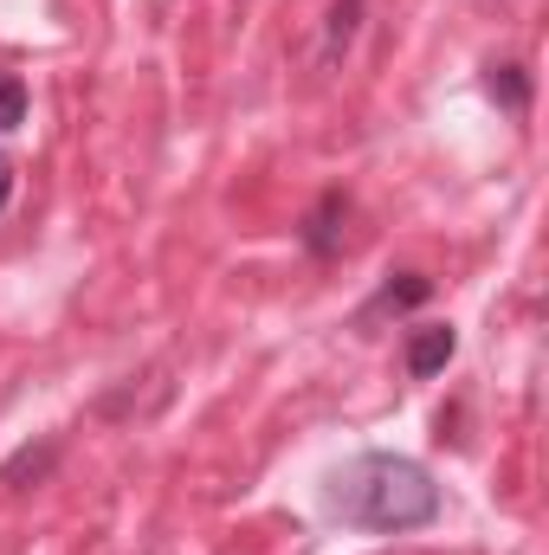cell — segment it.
<instances>
[{
    "mask_svg": "<svg viewBox=\"0 0 549 555\" xmlns=\"http://www.w3.org/2000/svg\"><path fill=\"white\" fill-rule=\"evenodd\" d=\"M323 504H330V517H343L356 530L408 537L439 517V485L408 452H356L349 465H336L323 478Z\"/></svg>",
    "mask_w": 549,
    "mask_h": 555,
    "instance_id": "1",
    "label": "cell"
},
{
    "mask_svg": "<svg viewBox=\"0 0 549 555\" xmlns=\"http://www.w3.org/2000/svg\"><path fill=\"white\" fill-rule=\"evenodd\" d=\"M343 240H349V194H343V188H330V194H317V207L304 214L297 246H304L310 259H336V253H343Z\"/></svg>",
    "mask_w": 549,
    "mask_h": 555,
    "instance_id": "2",
    "label": "cell"
},
{
    "mask_svg": "<svg viewBox=\"0 0 549 555\" xmlns=\"http://www.w3.org/2000/svg\"><path fill=\"white\" fill-rule=\"evenodd\" d=\"M452 356H459V330L452 323H413L408 343H401V362H408L413 382H433Z\"/></svg>",
    "mask_w": 549,
    "mask_h": 555,
    "instance_id": "3",
    "label": "cell"
},
{
    "mask_svg": "<svg viewBox=\"0 0 549 555\" xmlns=\"http://www.w3.org/2000/svg\"><path fill=\"white\" fill-rule=\"evenodd\" d=\"M433 291H439V284H433L426 272H388V278H382V291H375V297H369V304L356 310V323L369 330L375 317H408V310H420V304H426Z\"/></svg>",
    "mask_w": 549,
    "mask_h": 555,
    "instance_id": "4",
    "label": "cell"
},
{
    "mask_svg": "<svg viewBox=\"0 0 549 555\" xmlns=\"http://www.w3.org/2000/svg\"><path fill=\"white\" fill-rule=\"evenodd\" d=\"M59 452H65V439H59V433H46L39 446H20V452L0 465V485H7V491H33V485L59 465Z\"/></svg>",
    "mask_w": 549,
    "mask_h": 555,
    "instance_id": "5",
    "label": "cell"
},
{
    "mask_svg": "<svg viewBox=\"0 0 549 555\" xmlns=\"http://www.w3.org/2000/svg\"><path fill=\"white\" fill-rule=\"evenodd\" d=\"M485 91H491V104H498V111H511V117H531V72H524L518 59L491 65V72H485Z\"/></svg>",
    "mask_w": 549,
    "mask_h": 555,
    "instance_id": "6",
    "label": "cell"
},
{
    "mask_svg": "<svg viewBox=\"0 0 549 555\" xmlns=\"http://www.w3.org/2000/svg\"><path fill=\"white\" fill-rule=\"evenodd\" d=\"M362 7H369V0H336V7H330V26H323V65H343V59H349V46H356V33H362Z\"/></svg>",
    "mask_w": 549,
    "mask_h": 555,
    "instance_id": "7",
    "label": "cell"
},
{
    "mask_svg": "<svg viewBox=\"0 0 549 555\" xmlns=\"http://www.w3.org/2000/svg\"><path fill=\"white\" fill-rule=\"evenodd\" d=\"M26 78H13V72H0V137H13L20 124H26Z\"/></svg>",
    "mask_w": 549,
    "mask_h": 555,
    "instance_id": "8",
    "label": "cell"
},
{
    "mask_svg": "<svg viewBox=\"0 0 549 555\" xmlns=\"http://www.w3.org/2000/svg\"><path fill=\"white\" fill-rule=\"evenodd\" d=\"M13 194H20V168H13V162L0 155V214L13 207Z\"/></svg>",
    "mask_w": 549,
    "mask_h": 555,
    "instance_id": "9",
    "label": "cell"
}]
</instances>
